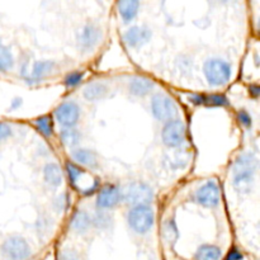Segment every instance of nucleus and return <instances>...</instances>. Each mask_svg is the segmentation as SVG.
I'll list each match as a JSON object with an SVG mask.
<instances>
[{
	"label": "nucleus",
	"instance_id": "17",
	"mask_svg": "<svg viewBox=\"0 0 260 260\" xmlns=\"http://www.w3.org/2000/svg\"><path fill=\"white\" fill-rule=\"evenodd\" d=\"M108 93V86L103 83H91L84 89V96L90 102L99 101Z\"/></svg>",
	"mask_w": 260,
	"mask_h": 260
},
{
	"label": "nucleus",
	"instance_id": "28",
	"mask_svg": "<svg viewBox=\"0 0 260 260\" xmlns=\"http://www.w3.org/2000/svg\"><path fill=\"white\" fill-rule=\"evenodd\" d=\"M238 118H239V121H240V123H243L245 127H250L251 123H253V122H251L250 114H249L246 111H244V109L243 111L239 112Z\"/></svg>",
	"mask_w": 260,
	"mask_h": 260
},
{
	"label": "nucleus",
	"instance_id": "9",
	"mask_svg": "<svg viewBox=\"0 0 260 260\" xmlns=\"http://www.w3.org/2000/svg\"><path fill=\"white\" fill-rule=\"evenodd\" d=\"M196 201L203 207L213 208L220 202V189L215 182H207L196 193Z\"/></svg>",
	"mask_w": 260,
	"mask_h": 260
},
{
	"label": "nucleus",
	"instance_id": "3",
	"mask_svg": "<svg viewBox=\"0 0 260 260\" xmlns=\"http://www.w3.org/2000/svg\"><path fill=\"white\" fill-rule=\"evenodd\" d=\"M203 71H205L208 83L215 86L223 85L231 78V66L226 61L218 60V58L208 60L205 63Z\"/></svg>",
	"mask_w": 260,
	"mask_h": 260
},
{
	"label": "nucleus",
	"instance_id": "22",
	"mask_svg": "<svg viewBox=\"0 0 260 260\" xmlns=\"http://www.w3.org/2000/svg\"><path fill=\"white\" fill-rule=\"evenodd\" d=\"M13 62L14 60H13V55L9 48L0 45V71H8L12 69Z\"/></svg>",
	"mask_w": 260,
	"mask_h": 260
},
{
	"label": "nucleus",
	"instance_id": "13",
	"mask_svg": "<svg viewBox=\"0 0 260 260\" xmlns=\"http://www.w3.org/2000/svg\"><path fill=\"white\" fill-rule=\"evenodd\" d=\"M140 9V0H118V12L124 23L135 19Z\"/></svg>",
	"mask_w": 260,
	"mask_h": 260
},
{
	"label": "nucleus",
	"instance_id": "11",
	"mask_svg": "<svg viewBox=\"0 0 260 260\" xmlns=\"http://www.w3.org/2000/svg\"><path fill=\"white\" fill-rule=\"evenodd\" d=\"M151 38V30L145 27H132L126 30L123 35V41L129 47H141L149 42Z\"/></svg>",
	"mask_w": 260,
	"mask_h": 260
},
{
	"label": "nucleus",
	"instance_id": "6",
	"mask_svg": "<svg viewBox=\"0 0 260 260\" xmlns=\"http://www.w3.org/2000/svg\"><path fill=\"white\" fill-rule=\"evenodd\" d=\"M152 114L159 121H169L177 114V106L165 94H156L151 101Z\"/></svg>",
	"mask_w": 260,
	"mask_h": 260
},
{
	"label": "nucleus",
	"instance_id": "15",
	"mask_svg": "<svg viewBox=\"0 0 260 260\" xmlns=\"http://www.w3.org/2000/svg\"><path fill=\"white\" fill-rule=\"evenodd\" d=\"M43 177H45L46 183L52 187H58L62 182V172H61L60 167L53 162L46 165L43 169Z\"/></svg>",
	"mask_w": 260,
	"mask_h": 260
},
{
	"label": "nucleus",
	"instance_id": "12",
	"mask_svg": "<svg viewBox=\"0 0 260 260\" xmlns=\"http://www.w3.org/2000/svg\"><path fill=\"white\" fill-rule=\"evenodd\" d=\"M121 200L122 192L119 190V188L114 187V185H107L99 192L98 197H96V206L99 208L107 210V208H112L118 205Z\"/></svg>",
	"mask_w": 260,
	"mask_h": 260
},
{
	"label": "nucleus",
	"instance_id": "4",
	"mask_svg": "<svg viewBox=\"0 0 260 260\" xmlns=\"http://www.w3.org/2000/svg\"><path fill=\"white\" fill-rule=\"evenodd\" d=\"M2 255L7 260H27L30 255V248L20 236H10L3 243Z\"/></svg>",
	"mask_w": 260,
	"mask_h": 260
},
{
	"label": "nucleus",
	"instance_id": "19",
	"mask_svg": "<svg viewBox=\"0 0 260 260\" xmlns=\"http://www.w3.org/2000/svg\"><path fill=\"white\" fill-rule=\"evenodd\" d=\"M73 157L76 162L81 165H85L89 168H95L98 165V159H96V155L94 154L90 150L85 149H79L75 150L73 152Z\"/></svg>",
	"mask_w": 260,
	"mask_h": 260
},
{
	"label": "nucleus",
	"instance_id": "31",
	"mask_svg": "<svg viewBox=\"0 0 260 260\" xmlns=\"http://www.w3.org/2000/svg\"><path fill=\"white\" fill-rule=\"evenodd\" d=\"M226 260H243V254L239 250H236V249H233V250L228 254Z\"/></svg>",
	"mask_w": 260,
	"mask_h": 260
},
{
	"label": "nucleus",
	"instance_id": "8",
	"mask_svg": "<svg viewBox=\"0 0 260 260\" xmlns=\"http://www.w3.org/2000/svg\"><path fill=\"white\" fill-rule=\"evenodd\" d=\"M56 119L58 123L65 128H71L75 126L76 122L79 121L80 117V108L76 103L74 102H66L62 103L55 112Z\"/></svg>",
	"mask_w": 260,
	"mask_h": 260
},
{
	"label": "nucleus",
	"instance_id": "20",
	"mask_svg": "<svg viewBox=\"0 0 260 260\" xmlns=\"http://www.w3.org/2000/svg\"><path fill=\"white\" fill-rule=\"evenodd\" d=\"M221 249L216 245H202L196 253V260H220Z\"/></svg>",
	"mask_w": 260,
	"mask_h": 260
},
{
	"label": "nucleus",
	"instance_id": "16",
	"mask_svg": "<svg viewBox=\"0 0 260 260\" xmlns=\"http://www.w3.org/2000/svg\"><path fill=\"white\" fill-rule=\"evenodd\" d=\"M56 63L53 61H38V62L35 63L32 69V74H30L29 80L32 81H38L41 79L45 78L46 75L52 73V70L55 69Z\"/></svg>",
	"mask_w": 260,
	"mask_h": 260
},
{
	"label": "nucleus",
	"instance_id": "14",
	"mask_svg": "<svg viewBox=\"0 0 260 260\" xmlns=\"http://www.w3.org/2000/svg\"><path fill=\"white\" fill-rule=\"evenodd\" d=\"M152 88H154V83L146 78H135L128 84L129 93L137 96L146 95L152 90Z\"/></svg>",
	"mask_w": 260,
	"mask_h": 260
},
{
	"label": "nucleus",
	"instance_id": "21",
	"mask_svg": "<svg viewBox=\"0 0 260 260\" xmlns=\"http://www.w3.org/2000/svg\"><path fill=\"white\" fill-rule=\"evenodd\" d=\"M60 137L61 141L63 142V145H66V146H74V145L78 144L79 140H80V134H79L76 129L65 128L61 131Z\"/></svg>",
	"mask_w": 260,
	"mask_h": 260
},
{
	"label": "nucleus",
	"instance_id": "26",
	"mask_svg": "<svg viewBox=\"0 0 260 260\" xmlns=\"http://www.w3.org/2000/svg\"><path fill=\"white\" fill-rule=\"evenodd\" d=\"M91 223H94V225L96 226V228H108V225L111 223V216L107 215V213L104 212H98L95 216H94V218L91 220Z\"/></svg>",
	"mask_w": 260,
	"mask_h": 260
},
{
	"label": "nucleus",
	"instance_id": "7",
	"mask_svg": "<svg viewBox=\"0 0 260 260\" xmlns=\"http://www.w3.org/2000/svg\"><path fill=\"white\" fill-rule=\"evenodd\" d=\"M162 141L169 147H178L185 140V126L179 119L169 121L162 129Z\"/></svg>",
	"mask_w": 260,
	"mask_h": 260
},
{
	"label": "nucleus",
	"instance_id": "27",
	"mask_svg": "<svg viewBox=\"0 0 260 260\" xmlns=\"http://www.w3.org/2000/svg\"><path fill=\"white\" fill-rule=\"evenodd\" d=\"M84 74L81 71H74V73H70L68 76L65 78V84L68 86H75L83 80Z\"/></svg>",
	"mask_w": 260,
	"mask_h": 260
},
{
	"label": "nucleus",
	"instance_id": "5",
	"mask_svg": "<svg viewBox=\"0 0 260 260\" xmlns=\"http://www.w3.org/2000/svg\"><path fill=\"white\" fill-rule=\"evenodd\" d=\"M122 198L127 205L142 206L149 205L154 200V192L147 184L141 182H135L126 188Z\"/></svg>",
	"mask_w": 260,
	"mask_h": 260
},
{
	"label": "nucleus",
	"instance_id": "33",
	"mask_svg": "<svg viewBox=\"0 0 260 260\" xmlns=\"http://www.w3.org/2000/svg\"><path fill=\"white\" fill-rule=\"evenodd\" d=\"M250 90H251V93H253L255 96L259 94V88H258V86H251Z\"/></svg>",
	"mask_w": 260,
	"mask_h": 260
},
{
	"label": "nucleus",
	"instance_id": "24",
	"mask_svg": "<svg viewBox=\"0 0 260 260\" xmlns=\"http://www.w3.org/2000/svg\"><path fill=\"white\" fill-rule=\"evenodd\" d=\"M203 104H207V106L211 107H223L228 106L229 102L226 96L220 95V94H213V95L205 96V103Z\"/></svg>",
	"mask_w": 260,
	"mask_h": 260
},
{
	"label": "nucleus",
	"instance_id": "18",
	"mask_svg": "<svg viewBox=\"0 0 260 260\" xmlns=\"http://www.w3.org/2000/svg\"><path fill=\"white\" fill-rule=\"evenodd\" d=\"M91 225V218L85 211H78L71 218V228L74 231L79 234H84L88 231V229Z\"/></svg>",
	"mask_w": 260,
	"mask_h": 260
},
{
	"label": "nucleus",
	"instance_id": "32",
	"mask_svg": "<svg viewBox=\"0 0 260 260\" xmlns=\"http://www.w3.org/2000/svg\"><path fill=\"white\" fill-rule=\"evenodd\" d=\"M190 102L194 104H203L205 103V96L203 95H192L190 96Z\"/></svg>",
	"mask_w": 260,
	"mask_h": 260
},
{
	"label": "nucleus",
	"instance_id": "30",
	"mask_svg": "<svg viewBox=\"0 0 260 260\" xmlns=\"http://www.w3.org/2000/svg\"><path fill=\"white\" fill-rule=\"evenodd\" d=\"M60 260H80V258H79V255L76 254V251L65 250L61 253Z\"/></svg>",
	"mask_w": 260,
	"mask_h": 260
},
{
	"label": "nucleus",
	"instance_id": "1",
	"mask_svg": "<svg viewBox=\"0 0 260 260\" xmlns=\"http://www.w3.org/2000/svg\"><path fill=\"white\" fill-rule=\"evenodd\" d=\"M258 161L253 154H244L234 165V188L239 193H248L255 182Z\"/></svg>",
	"mask_w": 260,
	"mask_h": 260
},
{
	"label": "nucleus",
	"instance_id": "10",
	"mask_svg": "<svg viewBox=\"0 0 260 260\" xmlns=\"http://www.w3.org/2000/svg\"><path fill=\"white\" fill-rule=\"evenodd\" d=\"M102 32L96 25L86 24L79 33V47L83 51H90L101 41Z\"/></svg>",
	"mask_w": 260,
	"mask_h": 260
},
{
	"label": "nucleus",
	"instance_id": "23",
	"mask_svg": "<svg viewBox=\"0 0 260 260\" xmlns=\"http://www.w3.org/2000/svg\"><path fill=\"white\" fill-rule=\"evenodd\" d=\"M36 126L38 127V129L41 131V134L46 137H50L53 134V123L51 121V118L48 116H43L37 118L36 121Z\"/></svg>",
	"mask_w": 260,
	"mask_h": 260
},
{
	"label": "nucleus",
	"instance_id": "29",
	"mask_svg": "<svg viewBox=\"0 0 260 260\" xmlns=\"http://www.w3.org/2000/svg\"><path fill=\"white\" fill-rule=\"evenodd\" d=\"M10 135H12V128H10L9 124L0 122V141L8 139Z\"/></svg>",
	"mask_w": 260,
	"mask_h": 260
},
{
	"label": "nucleus",
	"instance_id": "2",
	"mask_svg": "<svg viewBox=\"0 0 260 260\" xmlns=\"http://www.w3.org/2000/svg\"><path fill=\"white\" fill-rule=\"evenodd\" d=\"M155 221V215L149 205L135 206L128 213V223L137 234H145L152 228Z\"/></svg>",
	"mask_w": 260,
	"mask_h": 260
},
{
	"label": "nucleus",
	"instance_id": "25",
	"mask_svg": "<svg viewBox=\"0 0 260 260\" xmlns=\"http://www.w3.org/2000/svg\"><path fill=\"white\" fill-rule=\"evenodd\" d=\"M66 168H68V173H69V177H70V180L73 184H75V183H78L79 180H80V178L83 177L84 172L80 169V168H78V165H74L71 164V162H69L68 165H66Z\"/></svg>",
	"mask_w": 260,
	"mask_h": 260
}]
</instances>
